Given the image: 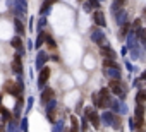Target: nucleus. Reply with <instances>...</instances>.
<instances>
[{
  "label": "nucleus",
  "mask_w": 146,
  "mask_h": 132,
  "mask_svg": "<svg viewBox=\"0 0 146 132\" xmlns=\"http://www.w3.org/2000/svg\"><path fill=\"white\" fill-rule=\"evenodd\" d=\"M102 122L107 125V127H112L115 130H120L122 129V118L119 113H113L112 110H107L102 113Z\"/></svg>",
  "instance_id": "1"
},
{
  "label": "nucleus",
  "mask_w": 146,
  "mask_h": 132,
  "mask_svg": "<svg viewBox=\"0 0 146 132\" xmlns=\"http://www.w3.org/2000/svg\"><path fill=\"white\" fill-rule=\"evenodd\" d=\"M108 88L112 89V93H113L115 96H119L120 100H125V96H127V88L124 86V82H122L120 79H110Z\"/></svg>",
  "instance_id": "2"
},
{
  "label": "nucleus",
  "mask_w": 146,
  "mask_h": 132,
  "mask_svg": "<svg viewBox=\"0 0 146 132\" xmlns=\"http://www.w3.org/2000/svg\"><path fill=\"white\" fill-rule=\"evenodd\" d=\"M83 113H84V117L90 120V123L93 125V129H96V130H98V129L102 127V117L98 115V112H96V110H93L91 106H86V108L83 110Z\"/></svg>",
  "instance_id": "3"
},
{
  "label": "nucleus",
  "mask_w": 146,
  "mask_h": 132,
  "mask_svg": "<svg viewBox=\"0 0 146 132\" xmlns=\"http://www.w3.org/2000/svg\"><path fill=\"white\" fill-rule=\"evenodd\" d=\"M91 41L96 43V45H100V46H107L108 45V40H107L105 33L100 31V29H93L91 31Z\"/></svg>",
  "instance_id": "4"
},
{
  "label": "nucleus",
  "mask_w": 146,
  "mask_h": 132,
  "mask_svg": "<svg viewBox=\"0 0 146 132\" xmlns=\"http://www.w3.org/2000/svg\"><path fill=\"white\" fill-rule=\"evenodd\" d=\"M50 67H43L41 71H40V76H38V88L40 89H43L45 88V84L48 82V79H50Z\"/></svg>",
  "instance_id": "5"
},
{
  "label": "nucleus",
  "mask_w": 146,
  "mask_h": 132,
  "mask_svg": "<svg viewBox=\"0 0 146 132\" xmlns=\"http://www.w3.org/2000/svg\"><path fill=\"white\" fill-rule=\"evenodd\" d=\"M11 67H12V72L14 74H23V58H21V55H14V60H12V65H11Z\"/></svg>",
  "instance_id": "6"
},
{
  "label": "nucleus",
  "mask_w": 146,
  "mask_h": 132,
  "mask_svg": "<svg viewBox=\"0 0 146 132\" xmlns=\"http://www.w3.org/2000/svg\"><path fill=\"white\" fill-rule=\"evenodd\" d=\"M93 21H95V24H96L98 28H105V26H107V21H105V14H103L100 9L93 12Z\"/></svg>",
  "instance_id": "7"
},
{
  "label": "nucleus",
  "mask_w": 146,
  "mask_h": 132,
  "mask_svg": "<svg viewBox=\"0 0 146 132\" xmlns=\"http://www.w3.org/2000/svg\"><path fill=\"white\" fill-rule=\"evenodd\" d=\"M100 53H102V57L103 58H117V53H115V50L110 46V45H107V46H100Z\"/></svg>",
  "instance_id": "8"
},
{
  "label": "nucleus",
  "mask_w": 146,
  "mask_h": 132,
  "mask_svg": "<svg viewBox=\"0 0 146 132\" xmlns=\"http://www.w3.org/2000/svg\"><path fill=\"white\" fill-rule=\"evenodd\" d=\"M105 76L108 79H122L120 67H108V69H105Z\"/></svg>",
  "instance_id": "9"
},
{
  "label": "nucleus",
  "mask_w": 146,
  "mask_h": 132,
  "mask_svg": "<svg viewBox=\"0 0 146 132\" xmlns=\"http://www.w3.org/2000/svg\"><path fill=\"white\" fill-rule=\"evenodd\" d=\"M53 96H55V91H53L52 88H46V89H43V91H41L40 101H41V103H48V101H52V100H53Z\"/></svg>",
  "instance_id": "10"
},
{
  "label": "nucleus",
  "mask_w": 146,
  "mask_h": 132,
  "mask_svg": "<svg viewBox=\"0 0 146 132\" xmlns=\"http://www.w3.org/2000/svg\"><path fill=\"white\" fill-rule=\"evenodd\" d=\"M46 60H48V55H46V51H40V53H38V57H36V62H35L36 69H40V71H41Z\"/></svg>",
  "instance_id": "11"
},
{
  "label": "nucleus",
  "mask_w": 146,
  "mask_h": 132,
  "mask_svg": "<svg viewBox=\"0 0 146 132\" xmlns=\"http://www.w3.org/2000/svg\"><path fill=\"white\" fill-rule=\"evenodd\" d=\"M115 21H117L119 26H124V24L127 22V12H125L124 9H120V11L115 14Z\"/></svg>",
  "instance_id": "12"
},
{
  "label": "nucleus",
  "mask_w": 146,
  "mask_h": 132,
  "mask_svg": "<svg viewBox=\"0 0 146 132\" xmlns=\"http://www.w3.org/2000/svg\"><path fill=\"white\" fill-rule=\"evenodd\" d=\"M46 36H48V34H45V31H38V38H36L35 48H40L43 43H46Z\"/></svg>",
  "instance_id": "13"
},
{
  "label": "nucleus",
  "mask_w": 146,
  "mask_h": 132,
  "mask_svg": "<svg viewBox=\"0 0 146 132\" xmlns=\"http://www.w3.org/2000/svg\"><path fill=\"white\" fill-rule=\"evenodd\" d=\"M136 34H137V40H139V43L146 48V29L144 28H139L137 31H136Z\"/></svg>",
  "instance_id": "14"
},
{
  "label": "nucleus",
  "mask_w": 146,
  "mask_h": 132,
  "mask_svg": "<svg viewBox=\"0 0 146 132\" xmlns=\"http://www.w3.org/2000/svg\"><path fill=\"white\" fill-rule=\"evenodd\" d=\"M79 122H78V117L76 115H70V132H79Z\"/></svg>",
  "instance_id": "15"
},
{
  "label": "nucleus",
  "mask_w": 146,
  "mask_h": 132,
  "mask_svg": "<svg viewBox=\"0 0 146 132\" xmlns=\"http://www.w3.org/2000/svg\"><path fill=\"white\" fill-rule=\"evenodd\" d=\"M55 2H57V0H45L43 5H41V9H40V14H46V12L50 11V7H52Z\"/></svg>",
  "instance_id": "16"
},
{
  "label": "nucleus",
  "mask_w": 146,
  "mask_h": 132,
  "mask_svg": "<svg viewBox=\"0 0 146 132\" xmlns=\"http://www.w3.org/2000/svg\"><path fill=\"white\" fill-rule=\"evenodd\" d=\"M144 112H146V108H144V103H136L134 115H136V117H144Z\"/></svg>",
  "instance_id": "17"
},
{
  "label": "nucleus",
  "mask_w": 146,
  "mask_h": 132,
  "mask_svg": "<svg viewBox=\"0 0 146 132\" xmlns=\"http://www.w3.org/2000/svg\"><path fill=\"white\" fill-rule=\"evenodd\" d=\"M146 101V89H137V93H136V103H144Z\"/></svg>",
  "instance_id": "18"
},
{
  "label": "nucleus",
  "mask_w": 146,
  "mask_h": 132,
  "mask_svg": "<svg viewBox=\"0 0 146 132\" xmlns=\"http://www.w3.org/2000/svg\"><path fill=\"white\" fill-rule=\"evenodd\" d=\"M14 29H16L17 34H23V33H24V24H23L21 19H16V21H14Z\"/></svg>",
  "instance_id": "19"
},
{
  "label": "nucleus",
  "mask_w": 146,
  "mask_h": 132,
  "mask_svg": "<svg viewBox=\"0 0 146 132\" xmlns=\"http://www.w3.org/2000/svg\"><path fill=\"white\" fill-rule=\"evenodd\" d=\"M11 45L16 48V50H19V48H23V40H21V36L17 34V36H14L12 40H11Z\"/></svg>",
  "instance_id": "20"
},
{
  "label": "nucleus",
  "mask_w": 146,
  "mask_h": 132,
  "mask_svg": "<svg viewBox=\"0 0 146 132\" xmlns=\"http://www.w3.org/2000/svg\"><path fill=\"white\" fill-rule=\"evenodd\" d=\"M4 89H5L9 94H14V91H16V82H14V81H7L5 86H4Z\"/></svg>",
  "instance_id": "21"
},
{
  "label": "nucleus",
  "mask_w": 146,
  "mask_h": 132,
  "mask_svg": "<svg viewBox=\"0 0 146 132\" xmlns=\"http://www.w3.org/2000/svg\"><path fill=\"white\" fill-rule=\"evenodd\" d=\"M88 129H90V120L86 117H83V120H81V132H88Z\"/></svg>",
  "instance_id": "22"
},
{
  "label": "nucleus",
  "mask_w": 146,
  "mask_h": 132,
  "mask_svg": "<svg viewBox=\"0 0 146 132\" xmlns=\"http://www.w3.org/2000/svg\"><path fill=\"white\" fill-rule=\"evenodd\" d=\"M46 46H48L50 50H55V48H57V45H55V40H53L52 36H46Z\"/></svg>",
  "instance_id": "23"
},
{
  "label": "nucleus",
  "mask_w": 146,
  "mask_h": 132,
  "mask_svg": "<svg viewBox=\"0 0 146 132\" xmlns=\"http://www.w3.org/2000/svg\"><path fill=\"white\" fill-rule=\"evenodd\" d=\"M0 112L4 113V120H11V118H12V115H11V112H9L7 108H2V110H0Z\"/></svg>",
  "instance_id": "24"
},
{
  "label": "nucleus",
  "mask_w": 146,
  "mask_h": 132,
  "mask_svg": "<svg viewBox=\"0 0 146 132\" xmlns=\"http://www.w3.org/2000/svg\"><path fill=\"white\" fill-rule=\"evenodd\" d=\"M129 129H131L132 132L137 130V129H136V118H129Z\"/></svg>",
  "instance_id": "25"
},
{
  "label": "nucleus",
  "mask_w": 146,
  "mask_h": 132,
  "mask_svg": "<svg viewBox=\"0 0 146 132\" xmlns=\"http://www.w3.org/2000/svg\"><path fill=\"white\" fill-rule=\"evenodd\" d=\"M139 28H141V19H139V17H137V19H136V21H134V22H132V29H134V31H137V29H139Z\"/></svg>",
  "instance_id": "26"
},
{
  "label": "nucleus",
  "mask_w": 146,
  "mask_h": 132,
  "mask_svg": "<svg viewBox=\"0 0 146 132\" xmlns=\"http://www.w3.org/2000/svg\"><path fill=\"white\" fill-rule=\"evenodd\" d=\"M93 9H100V0H88Z\"/></svg>",
  "instance_id": "27"
},
{
  "label": "nucleus",
  "mask_w": 146,
  "mask_h": 132,
  "mask_svg": "<svg viewBox=\"0 0 146 132\" xmlns=\"http://www.w3.org/2000/svg\"><path fill=\"white\" fill-rule=\"evenodd\" d=\"M113 4H115L117 7H124V5H125V0H113Z\"/></svg>",
  "instance_id": "28"
},
{
  "label": "nucleus",
  "mask_w": 146,
  "mask_h": 132,
  "mask_svg": "<svg viewBox=\"0 0 146 132\" xmlns=\"http://www.w3.org/2000/svg\"><path fill=\"white\" fill-rule=\"evenodd\" d=\"M31 106H33V98H29V100H28V110H29Z\"/></svg>",
  "instance_id": "29"
},
{
  "label": "nucleus",
  "mask_w": 146,
  "mask_h": 132,
  "mask_svg": "<svg viewBox=\"0 0 146 132\" xmlns=\"http://www.w3.org/2000/svg\"><path fill=\"white\" fill-rule=\"evenodd\" d=\"M141 79H143V81H146V71H144V72L141 74Z\"/></svg>",
  "instance_id": "30"
},
{
  "label": "nucleus",
  "mask_w": 146,
  "mask_h": 132,
  "mask_svg": "<svg viewBox=\"0 0 146 132\" xmlns=\"http://www.w3.org/2000/svg\"><path fill=\"white\" fill-rule=\"evenodd\" d=\"M4 106H2V96H0V110H2Z\"/></svg>",
  "instance_id": "31"
}]
</instances>
